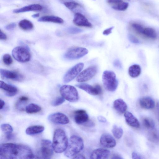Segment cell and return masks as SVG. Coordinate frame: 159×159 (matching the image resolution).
Listing matches in <instances>:
<instances>
[{
  "label": "cell",
  "instance_id": "4",
  "mask_svg": "<svg viewBox=\"0 0 159 159\" xmlns=\"http://www.w3.org/2000/svg\"><path fill=\"white\" fill-rule=\"evenodd\" d=\"M102 81L105 89L110 92L114 91L118 85V81L114 72L110 70L105 71L102 75Z\"/></svg>",
  "mask_w": 159,
  "mask_h": 159
},
{
  "label": "cell",
  "instance_id": "25",
  "mask_svg": "<svg viewBox=\"0 0 159 159\" xmlns=\"http://www.w3.org/2000/svg\"><path fill=\"white\" fill-rule=\"evenodd\" d=\"M141 73L140 66L137 64H134L130 66L128 70L129 76L132 78H136Z\"/></svg>",
  "mask_w": 159,
  "mask_h": 159
},
{
  "label": "cell",
  "instance_id": "10",
  "mask_svg": "<svg viewBox=\"0 0 159 159\" xmlns=\"http://www.w3.org/2000/svg\"><path fill=\"white\" fill-rule=\"evenodd\" d=\"M84 66V63L80 62L70 68L64 75L63 82L65 83H67L72 81L78 75Z\"/></svg>",
  "mask_w": 159,
  "mask_h": 159
},
{
  "label": "cell",
  "instance_id": "8",
  "mask_svg": "<svg viewBox=\"0 0 159 159\" xmlns=\"http://www.w3.org/2000/svg\"><path fill=\"white\" fill-rule=\"evenodd\" d=\"M53 151L52 143L51 141L48 139L41 140L40 154L42 158L46 159L51 158L53 154Z\"/></svg>",
  "mask_w": 159,
  "mask_h": 159
},
{
  "label": "cell",
  "instance_id": "6",
  "mask_svg": "<svg viewBox=\"0 0 159 159\" xmlns=\"http://www.w3.org/2000/svg\"><path fill=\"white\" fill-rule=\"evenodd\" d=\"M12 53L14 58L20 62L28 61L31 58L29 50L23 47H15L12 50Z\"/></svg>",
  "mask_w": 159,
  "mask_h": 159
},
{
  "label": "cell",
  "instance_id": "20",
  "mask_svg": "<svg viewBox=\"0 0 159 159\" xmlns=\"http://www.w3.org/2000/svg\"><path fill=\"white\" fill-rule=\"evenodd\" d=\"M126 123L130 126L135 128H139L140 123L137 119L129 111H126L124 114Z\"/></svg>",
  "mask_w": 159,
  "mask_h": 159
},
{
  "label": "cell",
  "instance_id": "46",
  "mask_svg": "<svg viewBox=\"0 0 159 159\" xmlns=\"http://www.w3.org/2000/svg\"><path fill=\"white\" fill-rule=\"evenodd\" d=\"M107 2L111 6L120 0H107Z\"/></svg>",
  "mask_w": 159,
  "mask_h": 159
},
{
  "label": "cell",
  "instance_id": "15",
  "mask_svg": "<svg viewBox=\"0 0 159 159\" xmlns=\"http://www.w3.org/2000/svg\"><path fill=\"white\" fill-rule=\"evenodd\" d=\"M101 145L104 148H111L115 147L116 144V141L111 134L105 133L101 136L100 139Z\"/></svg>",
  "mask_w": 159,
  "mask_h": 159
},
{
  "label": "cell",
  "instance_id": "37",
  "mask_svg": "<svg viewBox=\"0 0 159 159\" xmlns=\"http://www.w3.org/2000/svg\"><path fill=\"white\" fill-rule=\"evenodd\" d=\"M67 31L71 34H75L80 33L82 31V30L75 27H70L67 29Z\"/></svg>",
  "mask_w": 159,
  "mask_h": 159
},
{
  "label": "cell",
  "instance_id": "9",
  "mask_svg": "<svg viewBox=\"0 0 159 159\" xmlns=\"http://www.w3.org/2000/svg\"><path fill=\"white\" fill-rule=\"evenodd\" d=\"M88 52V50L83 47H76L68 50L65 53L64 57L69 60H74L83 57Z\"/></svg>",
  "mask_w": 159,
  "mask_h": 159
},
{
  "label": "cell",
  "instance_id": "41",
  "mask_svg": "<svg viewBox=\"0 0 159 159\" xmlns=\"http://www.w3.org/2000/svg\"><path fill=\"white\" fill-rule=\"evenodd\" d=\"M113 65L114 66L118 68H120L121 67V64L118 59H116L114 61Z\"/></svg>",
  "mask_w": 159,
  "mask_h": 159
},
{
  "label": "cell",
  "instance_id": "2",
  "mask_svg": "<svg viewBox=\"0 0 159 159\" xmlns=\"http://www.w3.org/2000/svg\"><path fill=\"white\" fill-rule=\"evenodd\" d=\"M68 143V138L64 131L61 129H56L54 132L52 143L54 151L57 153L64 152Z\"/></svg>",
  "mask_w": 159,
  "mask_h": 159
},
{
  "label": "cell",
  "instance_id": "14",
  "mask_svg": "<svg viewBox=\"0 0 159 159\" xmlns=\"http://www.w3.org/2000/svg\"><path fill=\"white\" fill-rule=\"evenodd\" d=\"M73 21L75 25L78 26L88 28L92 27V24L86 18L80 13L77 12L75 14Z\"/></svg>",
  "mask_w": 159,
  "mask_h": 159
},
{
  "label": "cell",
  "instance_id": "31",
  "mask_svg": "<svg viewBox=\"0 0 159 159\" xmlns=\"http://www.w3.org/2000/svg\"><path fill=\"white\" fill-rule=\"evenodd\" d=\"M142 121L143 125L148 129H152L154 127V122L151 118L144 117Z\"/></svg>",
  "mask_w": 159,
  "mask_h": 159
},
{
  "label": "cell",
  "instance_id": "48",
  "mask_svg": "<svg viewBox=\"0 0 159 159\" xmlns=\"http://www.w3.org/2000/svg\"><path fill=\"white\" fill-rule=\"evenodd\" d=\"M28 100V98L25 96H22L19 98V100L23 102H26Z\"/></svg>",
  "mask_w": 159,
  "mask_h": 159
},
{
  "label": "cell",
  "instance_id": "38",
  "mask_svg": "<svg viewBox=\"0 0 159 159\" xmlns=\"http://www.w3.org/2000/svg\"><path fill=\"white\" fill-rule=\"evenodd\" d=\"M16 25V23H12L6 25L5 27V28L8 30H12L15 28Z\"/></svg>",
  "mask_w": 159,
  "mask_h": 159
},
{
  "label": "cell",
  "instance_id": "3",
  "mask_svg": "<svg viewBox=\"0 0 159 159\" xmlns=\"http://www.w3.org/2000/svg\"><path fill=\"white\" fill-rule=\"evenodd\" d=\"M84 141L80 137L72 135L70 137L67 148L64 152L65 156L69 158H73L83 149Z\"/></svg>",
  "mask_w": 159,
  "mask_h": 159
},
{
  "label": "cell",
  "instance_id": "5",
  "mask_svg": "<svg viewBox=\"0 0 159 159\" xmlns=\"http://www.w3.org/2000/svg\"><path fill=\"white\" fill-rule=\"evenodd\" d=\"M60 93L65 99L70 102H75L79 98V94L76 89L73 86L64 85L60 89Z\"/></svg>",
  "mask_w": 159,
  "mask_h": 159
},
{
  "label": "cell",
  "instance_id": "50",
  "mask_svg": "<svg viewBox=\"0 0 159 159\" xmlns=\"http://www.w3.org/2000/svg\"><path fill=\"white\" fill-rule=\"evenodd\" d=\"M112 159H123V158L119 155H115L112 157Z\"/></svg>",
  "mask_w": 159,
  "mask_h": 159
},
{
  "label": "cell",
  "instance_id": "23",
  "mask_svg": "<svg viewBox=\"0 0 159 159\" xmlns=\"http://www.w3.org/2000/svg\"><path fill=\"white\" fill-rule=\"evenodd\" d=\"M39 22H51L61 24L64 22V20L61 17L53 16H45L39 18L38 20Z\"/></svg>",
  "mask_w": 159,
  "mask_h": 159
},
{
  "label": "cell",
  "instance_id": "21",
  "mask_svg": "<svg viewBox=\"0 0 159 159\" xmlns=\"http://www.w3.org/2000/svg\"><path fill=\"white\" fill-rule=\"evenodd\" d=\"M139 103L142 108L145 109H152L155 107V102L150 97L145 96L141 98L139 100Z\"/></svg>",
  "mask_w": 159,
  "mask_h": 159
},
{
  "label": "cell",
  "instance_id": "12",
  "mask_svg": "<svg viewBox=\"0 0 159 159\" xmlns=\"http://www.w3.org/2000/svg\"><path fill=\"white\" fill-rule=\"evenodd\" d=\"M48 118L50 122L56 124L64 125L69 122L68 117L65 114L60 112L51 114L48 116Z\"/></svg>",
  "mask_w": 159,
  "mask_h": 159
},
{
  "label": "cell",
  "instance_id": "29",
  "mask_svg": "<svg viewBox=\"0 0 159 159\" xmlns=\"http://www.w3.org/2000/svg\"><path fill=\"white\" fill-rule=\"evenodd\" d=\"M41 110V108L39 106L34 103L29 104L25 108L26 112L29 114L36 113L40 111Z\"/></svg>",
  "mask_w": 159,
  "mask_h": 159
},
{
  "label": "cell",
  "instance_id": "24",
  "mask_svg": "<svg viewBox=\"0 0 159 159\" xmlns=\"http://www.w3.org/2000/svg\"><path fill=\"white\" fill-rule=\"evenodd\" d=\"M43 126L40 125H33L29 126L26 130V133L29 135H33L40 133L44 130Z\"/></svg>",
  "mask_w": 159,
  "mask_h": 159
},
{
  "label": "cell",
  "instance_id": "45",
  "mask_svg": "<svg viewBox=\"0 0 159 159\" xmlns=\"http://www.w3.org/2000/svg\"><path fill=\"white\" fill-rule=\"evenodd\" d=\"M72 158L77 159H85V157L84 156L82 155L77 154L75 155L74 157H73Z\"/></svg>",
  "mask_w": 159,
  "mask_h": 159
},
{
  "label": "cell",
  "instance_id": "52",
  "mask_svg": "<svg viewBox=\"0 0 159 159\" xmlns=\"http://www.w3.org/2000/svg\"></svg>",
  "mask_w": 159,
  "mask_h": 159
},
{
  "label": "cell",
  "instance_id": "33",
  "mask_svg": "<svg viewBox=\"0 0 159 159\" xmlns=\"http://www.w3.org/2000/svg\"><path fill=\"white\" fill-rule=\"evenodd\" d=\"M64 5L69 9L72 10L81 5L75 1L66 2L64 3Z\"/></svg>",
  "mask_w": 159,
  "mask_h": 159
},
{
  "label": "cell",
  "instance_id": "47",
  "mask_svg": "<svg viewBox=\"0 0 159 159\" xmlns=\"http://www.w3.org/2000/svg\"><path fill=\"white\" fill-rule=\"evenodd\" d=\"M5 103L4 101L1 99L0 100V109H2L5 105Z\"/></svg>",
  "mask_w": 159,
  "mask_h": 159
},
{
  "label": "cell",
  "instance_id": "28",
  "mask_svg": "<svg viewBox=\"0 0 159 159\" xmlns=\"http://www.w3.org/2000/svg\"><path fill=\"white\" fill-rule=\"evenodd\" d=\"M18 25L21 29L25 31L31 30L34 28L32 22L25 19L20 20L18 23Z\"/></svg>",
  "mask_w": 159,
  "mask_h": 159
},
{
  "label": "cell",
  "instance_id": "11",
  "mask_svg": "<svg viewBox=\"0 0 159 159\" xmlns=\"http://www.w3.org/2000/svg\"><path fill=\"white\" fill-rule=\"evenodd\" d=\"M78 88L85 91L88 93L93 95L100 94L102 92V89L99 84H96L92 86L85 83H81L76 85Z\"/></svg>",
  "mask_w": 159,
  "mask_h": 159
},
{
  "label": "cell",
  "instance_id": "18",
  "mask_svg": "<svg viewBox=\"0 0 159 159\" xmlns=\"http://www.w3.org/2000/svg\"><path fill=\"white\" fill-rule=\"evenodd\" d=\"M0 88L5 92L6 95L8 97L13 96L17 93L18 89L16 87L2 81H0Z\"/></svg>",
  "mask_w": 159,
  "mask_h": 159
},
{
  "label": "cell",
  "instance_id": "42",
  "mask_svg": "<svg viewBox=\"0 0 159 159\" xmlns=\"http://www.w3.org/2000/svg\"><path fill=\"white\" fill-rule=\"evenodd\" d=\"M129 40L133 43H138V39L132 35H129Z\"/></svg>",
  "mask_w": 159,
  "mask_h": 159
},
{
  "label": "cell",
  "instance_id": "40",
  "mask_svg": "<svg viewBox=\"0 0 159 159\" xmlns=\"http://www.w3.org/2000/svg\"><path fill=\"white\" fill-rule=\"evenodd\" d=\"M132 158L133 159H141L143 158L140 155L135 152H133L132 154Z\"/></svg>",
  "mask_w": 159,
  "mask_h": 159
},
{
  "label": "cell",
  "instance_id": "13",
  "mask_svg": "<svg viewBox=\"0 0 159 159\" xmlns=\"http://www.w3.org/2000/svg\"><path fill=\"white\" fill-rule=\"evenodd\" d=\"M0 74L1 77L3 78L16 81H21L24 78L22 75L17 72L3 69H0Z\"/></svg>",
  "mask_w": 159,
  "mask_h": 159
},
{
  "label": "cell",
  "instance_id": "49",
  "mask_svg": "<svg viewBox=\"0 0 159 159\" xmlns=\"http://www.w3.org/2000/svg\"><path fill=\"white\" fill-rule=\"evenodd\" d=\"M6 135L7 139L9 140L12 139L14 137V135L12 133Z\"/></svg>",
  "mask_w": 159,
  "mask_h": 159
},
{
  "label": "cell",
  "instance_id": "35",
  "mask_svg": "<svg viewBox=\"0 0 159 159\" xmlns=\"http://www.w3.org/2000/svg\"><path fill=\"white\" fill-rule=\"evenodd\" d=\"M2 60L4 63L7 65H10L13 62L11 56L8 54H6L3 55Z\"/></svg>",
  "mask_w": 159,
  "mask_h": 159
},
{
  "label": "cell",
  "instance_id": "30",
  "mask_svg": "<svg viewBox=\"0 0 159 159\" xmlns=\"http://www.w3.org/2000/svg\"><path fill=\"white\" fill-rule=\"evenodd\" d=\"M111 131L114 136L117 139H120L123 134L122 129L116 125H113Z\"/></svg>",
  "mask_w": 159,
  "mask_h": 159
},
{
  "label": "cell",
  "instance_id": "26",
  "mask_svg": "<svg viewBox=\"0 0 159 159\" xmlns=\"http://www.w3.org/2000/svg\"><path fill=\"white\" fill-rule=\"evenodd\" d=\"M141 35L153 40L156 39L157 37L155 30L153 29L150 27L144 28Z\"/></svg>",
  "mask_w": 159,
  "mask_h": 159
},
{
  "label": "cell",
  "instance_id": "19",
  "mask_svg": "<svg viewBox=\"0 0 159 159\" xmlns=\"http://www.w3.org/2000/svg\"><path fill=\"white\" fill-rule=\"evenodd\" d=\"M42 9L43 7L40 4H34L15 9L13 12L15 13H19L30 11H40Z\"/></svg>",
  "mask_w": 159,
  "mask_h": 159
},
{
  "label": "cell",
  "instance_id": "22",
  "mask_svg": "<svg viewBox=\"0 0 159 159\" xmlns=\"http://www.w3.org/2000/svg\"><path fill=\"white\" fill-rule=\"evenodd\" d=\"M113 105L115 109L120 114L125 113L127 108L126 103L121 98L115 100L113 102Z\"/></svg>",
  "mask_w": 159,
  "mask_h": 159
},
{
  "label": "cell",
  "instance_id": "44",
  "mask_svg": "<svg viewBox=\"0 0 159 159\" xmlns=\"http://www.w3.org/2000/svg\"><path fill=\"white\" fill-rule=\"evenodd\" d=\"M98 119L99 121L102 123H105L107 121L106 119L102 116H98Z\"/></svg>",
  "mask_w": 159,
  "mask_h": 159
},
{
  "label": "cell",
  "instance_id": "1",
  "mask_svg": "<svg viewBox=\"0 0 159 159\" xmlns=\"http://www.w3.org/2000/svg\"><path fill=\"white\" fill-rule=\"evenodd\" d=\"M34 157L31 149L26 145L11 143L0 144V159H28Z\"/></svg>",
  "mask_w": 159,
  "mask_h": 159
},
{
  "label": "cell",
  "instance_id": "7",
  "mask_svg": "<svg viewBox=\"0 0 159 159\" xmlns=\"http://www.w3.org/2000/svg\"><path fill=\"white\" fill-rule=\"evenodd\" d=\"M97 67L92 66L87 68L81 71L77 76V81L80 83L84 82L92 79L97 72Z\"/></svg>",
  "mask_w": 159,
  "mask_h": 159
},
{
  "label": "cell",
  "instance_id": "27",
  "mask_svg": "<svg viewBox=\"0 0 159 159\" xmlns=\"http://www.w3.org/2000/svg\"><path fill=\"white\" fill-rule=\"evenodd\" d=\"M129 3L123 0H120L111 6L112 8L116 10L124 11L129 6Z\"/></svg>",
  "mask_w": 159,
  "mask_h": 159
},
{
  "label": "cell",
  "instance_id": "17",
  "mask_svg": "<svg viewBox=\"0 0 159 159\" xmlns=\"http://www.w3.org/2000/svg\"><path fill=\"white\" fill-rule=\"evenodd\" d=\"M110 154L109 150L99 148L94 150L91 153L90 158L92 159H107Z\"/></svg>",
  "mask_w": 159,
  "mask_h": 159
},
{
  "label": "cell",
  "instance_id": "39",
  "mask_svg": "<svg viewBox=\"0 0 159 159\" xmlns=\"http://www.w3.org/2000/svg\"><path fill=\"white\" fill-rule=\"evenodd\" d=\"M113 28V27H111L105 30L103 32V34L106 35L109 34L111 33L112 30Z\"/></svg>",
  "mask_w": 159,
  "mask_h": 159
},
{
  "label": "cell",
  "instance_id": "16",
  "mask_svg": "<svg viewBox=\"0 0 159 159\" xmlns=\"http://www.w3.org/2000/svg\"><path fill=\"white\" fill-rule=\"evenodd\" d=\"M74 120L79 125L85 124L88 121L89 117L86 111L83 109L78 110L74 112Z\"/></svg>",
  "mask_w": 159,
  "mask_h": 159
},
{
  "label": "cell",
  "instance_id": "51",
  "mask_svg": "<svg viewBox=\"0 0 159 159\" xmlns=\"http://www.w3.org/2000/svg\"><path fill=\"white\" fill-rule=\"evenodd\" d=\"M40 14L39 13H36L32 15V17L33 18H37L39 16Z\"/></svg>",
  "mask_w": 159,
  "mask_h": 159
},
{
  "label": "cell",
  "instance_id": "36",
  "mask_svg": "<svg viewBox=\"0 0 159 159\" xmlns=\"http://www.w3.org/2000/svg\"><path fill=\"white\" fill-rule=\"evenodd\" d=\"M65 99L62 97H58L52 102L51 104L54 106H59L64 102Z\"/></svg>",
  "mask_w": 159,
  "mask_h": 159
},
{
  "label": "cell",
  "instance_id": "34",
  "mask_svg": "<svg viewBox=\"0 0 159 159\" xmlns=\"http://www.w3.org/2000/svg\"><path fill=\"white\" fill-rule=\"evenodd\" d=\"M131 26L133 29L137 33L141 35L144 28L142 25L137 23H133L131 24Z\"/></svg>",
  "mask_w": 159,
  "mask_h": 159
},
{
  "label": "cell",
  "instance_id": "32",
  "mask_svg": "<svg viewBox=\"0 0 159 159\" xmlns=\"http://www.w3.org/2000/svg\"><path fill=\"white\" fill-rule=\"evenodd\" d=\"M1 128L2 131L6 135L12 133L13 128L12 126L8 124H3L1 125Z\"/></svg>",
  "mask_w": 159,
  "mask_h": 159
},
{
  "label": "cell",
  "instance_id": "43",
  "mask_svg": "<svg viewBox=\"0 0 159 159\" xmlns=\"http://www.w3.org/2000/svg\"><path fill=\"white\" fill-rule=\"evenodd\" d=\"M7 39L6 34L1 30L0 31V39L1 40H5Z\"/></svg>",
  "mask_w": 159,
  "mask_h": 159
}]
</instances>
